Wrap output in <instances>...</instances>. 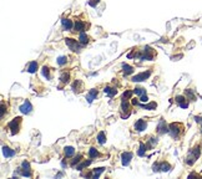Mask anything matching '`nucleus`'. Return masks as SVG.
<instances>
[{
  "label": "nucleus",
  "instance_id": "41",
  "mask_svg": "<svg viewBox=\"0 0 202 179\" xmlns=\"http://www.w3.org/2000/svg\"><path fill=\"white\" fill-rule=\"evenodd\" d=\"M97 1H99V0H97Z\"/></svg>",
  "mask_w": 202,
  "mask_h": 179
},
{
  "label": "nucleus",
  "instance_id": "31",
  "mask_svg": "<svg viewBox=\"0 0 202 179\" xmlns=\"http://www.w3.org/2000/svg\"><path fill=\"white\" fill-rule=\"evenodd\" d=\"M104 170H105V168H97V169H94V173L91 174V177H94V178H99V175L102 173Z\"/></svg>",
  "mask_w": 202,
  "mask_h": 179
},
{
  "label": "nucleus",
  "instance_id": "17",
  "mask_svg": "<svg viewBox=\"0 0 202 179\" xmlns=\"http://www.w3.org/2000/svg\"><path fill=\"white\" fill-rule=\"evenodd\" d=\"M62 27H64V29H66V30H71L73 29V21L71 20H69V19H62Z\"/></svg>",
  "mask_w": 202,
  "mask_h": 179
},
{
  "label": "nucleus",
  "instance_id": "12",
  "mask_svg": "<svg viewBox=\"0 0 202 179\" xmlns=\"http://www.w3.org/2000/svg\"><path fill=\"white\" fill-rule=\"evenodd\" d=\"M146 127H147V123H146L145 120H138L135 123V129L138 131V132H142L144 129H146Z\"/></svg>",
  "mask_w": 202,
  "mask_h": 179
},
{
  "label": "nucleus",
  "instance_id": "27",
  "mask_svg": "<svg viewBox=\"0 0 202 179\" xmlns=\"http://www.w3.org/2000/svg\"><path fill=\"white\" fill-rule=\"evenodd\" d=\"M170 169H171V166H170L169 163L164 162V163L160 164V170H162V172H169Z\"/></svg>",
  "mask_w": 202,
  "mask_h": 179
},
{
  "label": "nucleus",
  "instance_id": "32",
  "mask_svg": "<svg viewBox=\"0 0 202 179\" xmlns=\"http://www.w3.org/2000/svg\"><path fill=\"white\" fill-rule=\"evenodd\" d=\"M81 158H82V156L81 154H78V156H76L75 158H74V159L71 161V167H75V164H78V163H80L81 162Z\"/></svg>",
  "mask_w": 202,
  "mask_h": 179
},
{
  "label": "nucleus",
  "instance_id": "38",
  "mask_svg": "<svg viewBox=\"0 0 202 179\" xmlns=\"http://www.w3.org/2000/svg\"><path fill=\"white\" fill-rule=\"evenodd\" d=\"M140 101H141V102H144V103H145V102H147V101H149L147 95H144V96H141V97H140Z\"/></svg>",
  "mask_w": 202,
  "mask_h": 179
},
{
  "label": "nucleus",
  "instance_id": "39",
  "mask_svg": "<svg viewBox=\"0 0 202 179\" xmlns=\"http://www.w3.org/2000/svg\"><path fill=\"white\" fill-rule=\"evenodd\" d=\"M160 170V164H154V172H158Z\"/></svg>",
  "mask_w": 202,
  "mask_h": 179
},
{
  "label": "nucleus",
  "instance_id": "14",
  "mask_svg": "<svg viewBox=\"0 0 202 179\" xmlns=\"http://www.w3.org/2000/svg\"><path fill=\"white\" fill-rule=\"evenodd\" d=\"M3 154H4L6 158H11V157L15 156V150L11 149V148H9V147H6V146H4V147H3Z\"/></svg>",
  "mask_w": 202,
  "mask_h": 179
},
{
  "label": "nucleus",
  "instance_id": "3",
  "mask_svg": "<svg viewBox=\"0 0 202 179\" xmlns=\"http://www.w3.org/2000/svg\"><path fill=\"white\" fill-rule=\"evenodd\" d=\"M170 127V133L171 136L173 137V138H177V137L180 136V133L182 132V125H180V123H171V125L169 126Z\"/></svg>",
  "mask_w": 202,
  "mask_h": 179
},
{
  "label": "nucleus",
  "instance_id": "33",
  "mask_svg": "<svg viewBox=\"0 0 202 179\" xmlns=\"http://www.w3.org/2000/svg\"><path fill=\"white\" fill-rule=\"evenodd\" d=\"M141 107L145 108V109H155L157 107V105L155 102H152V103H150V105H141Z\"/></svg>",
  "mask_w": 202,
  "mask_h": 179
},
{
  "label": "nucleus",
  "instance_id": "37",
  "mask_svg": "<svg viewBox=\"0 0 202 179\" xmlns=\"http://www.w3.org/2000/svg\"><path fill=\"white\" fill-rule=\"evenodd\" d=\"M156 143H157V138H155V137H151V138H150V146L154 147Z\"/></svg>",
  "mask_w": 202,
  "mask_h": 179
},
{
  "label": "nucleus",
  "instance_id": "20",
  "mask_svg": "<svg viewBox=\"0 0 202 179\" xmlns=\"http://www.w3.org/2000/svg\"><path fill=\"white\" fill-rule=\"evenodd\" d=\"M36 70H38V62L36 61H31V62L29 64V66H27V72L34 73Z\"/></svg>",
  "mask_w": 202,
  "mask_h": 179
},
{
  "label": "nucleus",
  "instance_id": "2",
  "mask_svg": "<svg viewBox=\"0 0 202 179\" xmlns=\"http://www.w3.org/2000/svg\"><path fill=\"white\" fill-rule=\"evenodd\" d=\"M20 125H21V117H15V118L9 123V129L11 131V134H16L19 132Z\"/></svg>",
  "mask_w": 202,
  "mask_h": 179
},
{
  "label": "nucleus",
  "instance_id": "5",
  "mask_svg": "<svg viewBox=\"0 0 202 179\" xmlns=\"http://www.w3.org/2000/svg\"><path fill=\"white\" fill-rule=\"evenodd\" d=\"M130 116V105L127 100H122L121 101V117L122 118H126Z\"/></svg>",
  "mask_w": 202,
  "mask_h": 179
},
{
  "label": "nucleus",
  "instance_id": "35",
  "mask_svg": "<svg viewBox=\"0 0 202 179\" xmlns=\"http://www.w3.org/2000/svg\"><path fill=\"white\" fill-rule=\"evenodd\" d=\"M66 61H67V57H66V56H60V57L58 59V64H59L60 66H62V65L66 64Z\"/></svg>",
  "mask_w": 202,
  "mask_h": 179
},
{
  "label": "nucleus",
  "instance_id": "26",
  "mask_svg": "<svg viewBox=\"0 0 202 179\" xmlns=\"http://www.w3.org/2000/svg\"><path fill=\"white\" fill-rule=\"evenodd\" d=\"M97 142H99L100 144H104L106 142V136H105L104 132H100L99 134H97Z\"/></svg>",
  "mask_w": 202,
  "mask_h": 179
},
{
  "label": "nucleus",
  "instance_id": "13",
  "mask_svg": "<svg viewBox=\"0 0 202 179\" xmlns=\"http://www.w3.org/2000/svg\"><path fill=\"white\" fill-rule=\"evenodd\" d=\"M186 100L187 98L184 97V96H177V97H176V102L178 103V106L181 108H187V107H189V102H187Z\"/></svg>",
  "mask_w": 202,
  "mask_h": 179
},
{
  "label": "nucleus",
  "instance_id": "10",
  "mask_svg": "<svg viewBox=\"0 0 202 179\" xmlns=\"http://www.w3.org/2000/svg\"><path fill=\"white\" fill-rule=\"evenodd\" d=\"M131 159H132V153L125 152V153L121 154V162H122V166H124V167L129 166L130 162H131Z\"/></svg>",
  "mask_w": 202,
  "mask_h": 179
},
{
  "label": "nucleus",
  "instance_id": "21",
  "mask_svg": "<svg viewBox=\"0 0 202 179\" xmlns=\"http://www.w3.org/2000/svg\"><path fill=\"white\" fill-rule=\"evenodd\" d=\"M60 81H61L62 85H66L67 82L70 81V73H69V72H64V73H62L61 76H60Z\"/></svg>",
  "mask_w": 202,
  "mask_h": 179
},
{
  "label": "nucleus",
  "instance_id": "18",
  "mask_svg": "<svg viewBox=\"0 0 202 179\" xmlns=\"http://www.w3.org/2000/svg\"><path fill=\"white\" fill-rule=\"evenodd\" d=\"M104 92H105L106 95H109L110 97H112V96H115L117 93V90L114 88V87H110V86H106L105 90H104Z\"/></svg>",
  "mask_w": 202,
  "mask_h": 179
},
{
  "label": "nucleus",
  "instance_id": "40",
  "mask_svg": "<svg viewBox=\"0 0 202 179\" xmlns=\"http://www.w3.org/2000/svg\"><path fill=\"white\" fill-rule=\"evenodd\" d=\"M4 113H5V106L3 105V107H1V118L4 117Z\"/></svg>",
  "mask_w": 202,
  "mask_h": 179
},
{
  "label": "nucleus",
  "instance_id": "8",
  "mask_svg": "<svg viewBox=\"0 0 202 179\" xmlns=\"http://www.w3.org/2000/svg\"><path fill=\"white\" fill-rule=\"evenodd\" d=\"M157 132H158L160 134H165V133H167V132H170V127L166 125V122H165L164 120H161V121L158 122Z\"/></svg>",
  "mask_w": 202,
  "mask_h": 179
},
{
  "label": "nucleus",
  "instance_id": "15",
  "mask_svg": "<svg viewBox=\"0 0 202 179\" xmlns=\"http://www.w3.org/2000/svg\"><path fill=\"white\" fill-rule=\"evenodd\" d=\"M73 90H74L75 93H80L82 91V82L80 80H76L73 84Z\"/></svg>",
  "mask_w": 202,
  "mask_h": 179
},
{
  "label": "nucleus",
  "instance_id": "16",
  "mask_svg": "<svg viewBox=\"0 0 202 179\" xmlns=\"http://www.w3.org/2000/svg\"><path fill=\"white\" fill-rule=\"evenodd\" d=\"M96 96H97V90H91L89 93H87V96H86V100H87V102H90L91 103L95 98H96Z\"/></svg>",
  "mask_w": 202,
  "mask_h": 179
},
{
  "label": "nucleus",
  "instance_id": "23",
  "mask_svg": "<svg viewBox=\"0 0 202 179\" xmlns=\"http://www.w3.org/2000/svg\"><path fill=\"white\" fill-rule=\"evenodd\" d=\"M122 68H124V75L125 76H129V75H131L132 72H134V68H132L130 65H124Z\"/></svg>",
  "mask_w": 202,
  "mask_h": 179
},
{
  "label": "nucleus",
  "instance_id": "9",
  "mask_svg": "<svg viewBox=\"0 0 202 179\" xmlns=\"http://www.w3.org/2000/svg\"><path fill=\"white\" fill-rule=\"evenodd\" d=\"M20 111H21V113H24V114H29V113H31V111H33L31 103H30L29 101H25L23 105L20 106Z\"/></svg>",
  "mask_w": 202,
  "mask_h": 179
},
{
  "label": "nucleus",
  "instance_id": "1",
  "mask_svg": "<svg viewBox=\"0 0 202 179\" xmlns=\"http://www.w3.org/2000/svg\"><path fill=\"white\" fill-rule=\"evenodd\" d=\"M201 154V146H196V147H193L191 149V152L189 154V157H187V159H186V163L189 164V166H192V164L196 162V159L200 157Z\"/></svg>",
  "mask_w": 202,
  "mask_h": 179
},
{
  "label": "nucleus",
  "instance_id": "36",
  "mask_svg": "<svg viewBox=\"0 0 202 179\" xmlns=\"http://www.w3.org/2000/svg\"><path fill=\"white\" fill-rule=\"evenodd\" d=\"M132 91H126V92H124V95H122V100H127V98H130L131 96H132Z\"/></svg>",
  "mask_w": 202,
  "mask_h": 179
},
{
  "label": "nucleus",
  "instance_id": "25",
  "mask_svg": "<svg viewBox=\"0 0 202 179\" xmlns=\"http://www.w3.org/2000/svg\"><path fill=\"white\" fill-rule=\"evenodd\" d=\"M134 93L135 95H137V96H144V95H146V90L145 88H142V87H136L135 90H134Z\"/></svg>",
  "mask_w": 202,
  "mask_h": 179
},
{
  "label": "nucleus",
  "instance_id": "7",
  "mask_svg": "<svg viewBox=\"0 0 202 179\" xmlns=\"http://www.w3.org/2000/svg\"><path fill=\"white\" fill-rule=\"evenodd\" d=\"M150 75H151V70L145 71V72H141V73H138V75H135V76L132 77V81H134V82H141V81H145L146 78H149V77H150Z\"/></svg>",
  "mask_w": 202,
  "mask_h": 179
},
{
  "label": "nucleus",
  "instance_id": "4",
  "mask_svg": "<svg viewBox=\"0 0 202 179\" xmlns=\"http://www.w3.org/2000/svg\"><path fill=\"white\" fill-rule=\"evenodd\" d=\"M65 43H66V45L70 47V50H73V51H80V45H79V43L80 41H76V40H74V39H65Z\"/></svg>",
  "mask_w": 202,
  "mask_h": 179
},
{
  "label": "nucleus",
  "instance_id": "30",
  "mask_svg": "<svg viewBox=\"0 0 202 179\" xmlns=\"http://www.w3.org/2000/svg\"><path fill=\"white\" fill-rule=\"evenodd\" d=\"M75 153V149L73 147H65V156L66 157H73Z\"/></svg>",
  "mask_w": 202,
  "mask_h": 179
},
{
  "label": "nucleus",
  "instance_id": "24",
  "mask_svg": "<svg viewBox=\"0 0 202 179\" xmlns=\"http://www.w3.org/2000/svg\"><path fill=\"white\" fill-rule=\"evenodd\" d=\"M89 157L91 158V159H94V158H97L99 157V152L96 150V148H90V150H89Z\"/></svg>",
  "mask_w": 202,
  "mask_h": 179
},
{
  "label": "nucleus",
  "instance_id": "6",
  "mask_svg": "<svg viewBox=\"0 0 202 179\" xmlns=\"http://www.w3.org/2000/svg\"><path fill=\"white\" fill-rule=\"evenodd\" d=\"M30 170H31V169H30L29 162L24 161V162L21 163V168H20V173H21V175H24V177H31V172H30Z\"/></svg>",
  "mask_w": 202,
  "mask_h": 179
},
{
  "label": "nucleus",
  "instance_id": "11",
  "mask_svg": "<svg viewBox=\"0 0 202 179\" xmlns=\"http://www.w3.org/2000/svg\"><path fill=\"white\" fill-rule=\"evenodd\" d=\"M74 29L76 31H79V32H84L86 30V24L84 21H81V20H76V23L74 25Z\"/></svg>",
  "mask_w": 202,
  "mask_h": 179
},
{
  "label": "nucleus",
  "instance_id": "28",
  "mask_svg": "<svg viewBox=\"0 0 202 179\" xmlns=\"http://www.w3.org/2000/svg\"><path fill=\"white\" fill-rule=\"evenodd\" d=\"M91 162H92V159H89V161H85V162H82L80 166H78L76 168H78V170H82L85 167H87V166H90V164H91Z\"/></svg>",
  "mask_w": 202,
  "mask_h": 179
},
{
  "label": "nucleus",
  "instance_id": "22",
  "mask_svg": "<svg viewBox=\"0 0 202 179\" xmlns=\"http://www.w3.org/2000/svg\"><path fill=\"white\" fill-rule=\"evenodd\" d=\"M41 72H43L44 77H46L47 80H51V75H50V68H49L47 66H44L43 68H41Z\"/></svg>",
  "mask_w": 202,
  "mask_h": 179
},
{
  "label": "nucleus",
  "instance_id": "19",
  "mask_svg": "<svg viewBox=\"0 0 202 179\" xmlns=\"http://www.w3.org/2000/svg\"><path fill=\"white\" fill-rule=\"evenodd\" d=\"M79 41H80V44H81V45H86V44L89 43V36L85 34V31H84V32H80Z\"/></svg>",
  "mask_w": 202,
  "mask_h": 179
},
{
  "label": "nucleus",
  "instance_id": "29",
  "mask_svg": "<svg viewBox=\"0 0 202 179\" xmlns=\"http://www.w3.org/2000/svg\"><path fill=\"white\" fill-rule=\"evenodd\" d=\"M186 97L189 98V100H191V101H195L196 100V97H195V93H193V91L192 90H186Z\"/></svg>",
  "mask_w": 202,
  "mask_h": 179
},
{
  "label": "nucleus",
  "instance_id": "34",
  "mask_svg": "<svg viewBox=\"0 0 202 179\" xmlns=\"http://www.w3.org/2000/svg\"><path fill=\"white\" fill-rule=\"evenodd\" d=\"M145 152H146V146H145V144L144 143H141L140 144V149H138V156H140V157H142V156H145Z\"/></svg>",
  "mask_w": 202,
  "mask_h": 179
}]
</instances>
